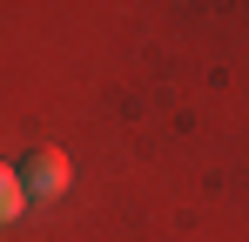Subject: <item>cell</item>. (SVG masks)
I'll use <instances>...</instances> for the list:
<instances>
[{"label":"cell","instance_id":"6da1fadb","mask_svg":"<svg viewBox=\"0 0 249 242\" xmlns=\"http://www.w3.org/2000/svg\"><path fill=\"white\" fill-rule=\"evenodd\" d=\"M68 189V155L61 148H41V155L27 161V195H61Z\"/></svg>","mask_w":249,"mask_h":242},{"label":"cell","instance_id":"7a4b0ae2","mask_svg":"<svg viewBox=\"0 0 249 242\" xmlns=\"http://www.w3.org/2000/svg\"><path fill=\"white\" fill-rule=\"evenodd\" d=\"M20 208H27V175H20V168H7V161H0V222H14V215H20Z\"/></svg>","mask_w":249,"mask_h":242}]
</instances>
